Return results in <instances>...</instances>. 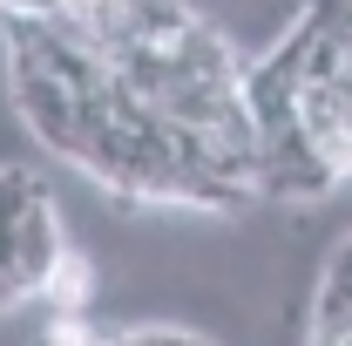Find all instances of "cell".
I'll return each mask as SVG.
<instances>
[{
    "label": "cell",
    "mask_w": 352,
    "mask_h": 346,
    "mask_svg": "<svg viewBox=\"0 0 352 346\" xmlns=\"http://www.w3.org/2000/svg\"><path fill=\"white\" fill-rule=\"evenodd\" d=\"M298 123H305L311 150H318L325 163L352 170V75H346V68L298 88Z\"/></svg>",
    "instance_id": "1"
},
{
    "label": "cell",
    "mask_w": 352,
    "mask_h": 346,
    "mask_svg": "<svg viewBox=\"0 0 352 346\" xmlns=\"http://www.w3.org/2000/svg\"><path fill=\"white\" fill-rule=\"evenodd\" d=\"M318 346H352V231L332 245V258L318 272V292H311V326Z\"/></svg>",
    "instance_id": "3"
},
{
    "label": "cell",
    "mask_w": 352,
    "mask_h": 346,
    "mask_svg": "<svg viewBox=\"0 0 352 346\" xmlns=\"http://www.w3.org/2000/svg\"><path fill=\"white\" fill-rule=\"evenodd\" d=\"M88 292H95V265L68 245V258L54 265V278H47V292L41 299H54V305H88Z\"/></svg>",
    "instance_id": "4"
},
{
    "label": "cell",
    "mask_w": 352,
    "mask_h": 346,
    "mask_svg": "<svg viewBox=\"0 0 352 346\" xmlns=\"http://www.w3.org/2000/svg\"><path fill=\"white\" fill-rule=\"evenodd\" d=\"M47 183L28 163H7L0 170V312L21 299H34V285H28V272H21V217H28V204L41 197Z\"/></svg>",
    "instance_id": "2"
},
{
    "label": "cell",
    "mask_w": 352,
    "mask_h": 346,
    "mask_svg": "<svg viewBox=\"0 0 352 346\" xmlns=\"http://www.w3.org/2000/svg\"><path fill=\"white\" fill-rule=\"evenodd\" d=\"M0 14H61V0H0Z\"/></svg>",
    "instance_id": "5"
}]
</instances>
